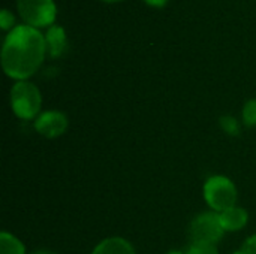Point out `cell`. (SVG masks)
I'll list each match as a JSON object with an SVG mask.
<instances>
[{
    "label": "cell",
    "instance_id": "e0dca14e",
    "mask_svg": "<svg viewBox=\"0 0 256 254\" xmlns=\"http://www.w3.org/2000/svg\"><path fill=\"white\" fill-rule=\"evenodd\" d=\"M32 254H56L52 252H48V250H38V252H33Z\"/></svg>",
    "mask_w": 256,
    "mask_h": 254
},
{
    "label": "cell",
    "instance_id": "5b68a950",
    "mask_svg": "<svg viewBox=\"0 0 256 254\" xmlns=\"http://www.w3.org/2000/svg\"><path fill=\"white\" fill-rule=\"evenodd\" d=\"M21 18L33 27H45L56 18V4L52 0H18Z\"/></svg>",
    "mask_w": 256,
    "mask_h": 254
},
{
    "label": "cell",
    "instance_id": "8fae6325",
    "mask_svg": "<svg viewBox=\"0 0 256 254\" xmlns=\"http://www.w3.org/2000/svg\"><path fill=\"white\" fill-rule=\"evenodd\" d=\"M243 123L248 127H256V99L246 102L243 108Z\"/></svg>",
    "mask_w": 256,
    "mask_h": 254
},
{
    "label": "cell",
    "instance_id": "277c9868",
    "mask_svg": "<svg viewBox=\"0 0 256 254\" xmlns=\"http://www.w3.org/2000/svg\"><path fill=\"white\" fill-rule=\"evenodd\" d=\"M224 228L220 225V216L214 211L198 214L189 226L190 243H210L218 244L224 238Z\"/></svg>",
    "mask_w": 256,
    "mask_h": 254
},
{
    "label": "cell",
    "instance_id": "9a60e30c",
    "mask_svg": "<svg viewBox=\"0 0 256 254\" xmlns=\"http://www.w3.org/2000/svg\"><path fill=\"white\" fill-rule=\"evenodd\" d=\"M14 22V16H12V13L9 12V10H2V15H0V24H2V27L6 30V28H9L10 27V24Z\"/></svg>",
    "mask_w": 256,
    "mask_h": 254
},
{
    "label": "cell",
    "instance_id": "3957f363",
    "mask_svg": "<svg viewBox=\"0 0 256 254\" xmlns=\"http://www.w3.org/2000/svg\"><path fill=\"white\" fill-rule=\"evenodd\" d=\"M10 106L21 120H36L42 106L38 87L28 81H18L10 90Z\"/></svg>",
    "mask_w": 256,
    "mask_h": 254
},
{
    "label": "cell",
    "instance_id": "8992f818",
    "mask_svg": "<svg viewBox=\"0 0 256 254\" xmlns=\"http://www.w3.org/2000/svg\"><path fill=\"white\" fill-rule=\"evenodd\" d=\"M34 130L48 139L62 136L68 129V117L60 111H45L38 115L33 123Z\"/></svg>",
    "mask_w": 256,
    "mask_h": 254
},
{
    "label": "cell",
    "instance_id": "ba28073f",
    "mask_svg": "<svg viewBox=\"0 0 256 254\" xmlns=\"http://www.w3.org/2000/svg\"><path fill=\"white\" fill-rule=\"evenodd\" d=\"M92 254H136L132 244L120 237H112L100 241L94 249Z\"/></svg>",
    "mask_w": 256,
    "mask_h": 254
},
{
    "label": "cell",
    "instance_id": "7c38bea8",
    "mask_svg": "<svg viewBox=\"0 0 256 254\" xmlns=\"http://www.w3.org/2000/svg\"><path fill=\"white\" fill-rule=\"evenodd\" d=\"M186 254H219L216 244L210 243H190Z\"/></svg>",
    "mask_w": 256,
    "mask_h": 254
},
{
    "label": "cell",
    "instance_id": "ac0fdd59",
    "mask_svg": "<svg viewBox=\"0 0 256 254\" xmlns=\"http://www.w3.org/2000/svg\"><path fill=\"white\" fill-rule=\"evenodd\" d=\"M168 254H186V253H182V252H177V250H172V252H170Z\"/></svg>",
    "mask_w": 256,
    "mask_h": 254
},
{
    "label": "cell",
    "instance_id": "52a82bcc",
    "mask_svg": "<svg viewBox=\"0 0 256 254\" xmlns=\"http://www.w3.org/2000/svg\"><path fill=\"white\" fill-rule=\"evenodd\" d=\"M219 216H220V225H222L225 232L242 231L248 225V220H249L248 211L242 207H237V205L220 213Z\"/></svg>",
    "mask_w": 256,
    "mask_h": 254
},
{
    "label": "cell",
    "instance_id": "9c48e42d",
    "mask_svg": "<svg viewBox=\"0 0 256 254\" xmlns=\"http://www.w3.org/2000/svg\"><path fill=\"white\" fill-rule=\"evenodd\" d=\"M45 42H46V48H48V52L52 58L56 57H60L64 49H66V34H64V30L62 27H51L46 33V37H45Z\"/></svg>",
    "mask_w": 256,
    "mask_h": 254
},
{
    "label": "cell",
    "instance_id": "6da1fadb",
    "mask_svg": "<svg viewBox=\"0 0 256 254\" xmlns=\"http://www.w3.org/2000/svg\"><path fill=\"white\" fill-rule=\"evenodd\" d=\"M46 42L40 31L32 25H18L4 39L2 66L8 76L26 81L42 64Z\"/></svg>",
    "mask_w": 256,
    "mask_h": 254
},
{
    "label": "cell",
    "instance_id": "d6986e66",
    "mask_svg": "<svg viewBox=\"0 0 256 254\" xmlns=\"http://www.w3.org/2000/svg\"><path fill=\"white\" fill-rule=\"evenodd\" d=\"M104 1H120V0H104Z\"/></svg>",
    "mask_w": 256,
    "mask_h": 254
},
{
    "label": "cell",
    "instance_id": "30bf717a",
    "mask_svg": "<svg viewBox=\"0 0 256 254\" xmlns=\"http://www.w3.org/2000/svg\"><path fill=\"white\" fill-rule=\"evenodd\" d=\"M0 254H26L24 244L12 234H0Z\"/></svg>",
    "mask_w": 256,
    "mask_h": 254
},
{
    "label": "cell",
    "instance_id": "5bb4252c",
    "mask_svg": "<svg viewBox=\"0 0 256 254\" xmlns=\"http://www.w3.org/2000/svg\"><path fill=\"white\" fill-rule=\"evenodd\" d=\"M234 254H256V235L249 237L242 246V249Z\"/></svg>",
    "mask_w": 256,
    "mask_h": 254
},
{
    "label": "cell",
    "instance_id": "4fadbf2b",
    "mask_svg": "<svg viewBox=\"0 0 256 254\" xmlns=\"http://www.w3.org/2000/svg\"><path fill=\"white\" fill-rule=\"evenodd\" d=\"M220 126L224 129L225 133L228 135H238L240 132V126H238V121L234 118V117H222L220 118Z\"/></svg>",
    "mask_w": 256,
    "mask_h": 254
},
{
    "label": "cell",
    "instance_id": "7a4b0ae2",
    "mask_svg": "<svg viewBox=\"0 0 256 254\" xmlns=\"http://www.w3.org/2000/svg\"><path fill=\"white\" fill-rule=\"evenodd\" d=\"M204 201L214 213H224L237 205L238 193L236 184L224 175L210 177L202 189Z\"/></svg>",
    "mask_w": 256,
    "mask_h": 254
},
{
    "label": "cell",
    "instance_id": "2e32d148",
    "mask_svg": "<svg viewBox=\"0 0 256 254\" xmlns=\"http://www.w3.org/2000/svg\"><path fill=\"white\" fill-rule=\"evenodd\" d=\"M146 1L152 6H164L168 0H146Z\"/></svg>",
    "mask_w": 256,
    "mask_h": 254
}]
</instances>
